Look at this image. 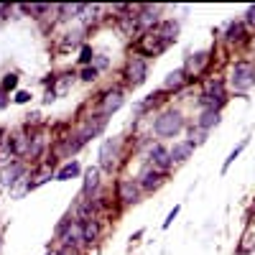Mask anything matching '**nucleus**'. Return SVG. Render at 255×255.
<instances>
[{
	"label": "nucleus",
	"instance_id": "nucleus-36",
	"mask_svg": "<svg viewBox=\"0 0 255 255\" xmlns=\"http://www.w3.org/2000/svg\"><path fill=\"white\" fill-rule=\"evenodd\" d=\"M46 255H59V253H46Z\"/></svg>",
	"mask_w": 255,
	"mask_h": 255
},
{
	"label": "nucleus",
	"instance_id": "nucleus-31",
	"mask_svg": "<svg viewBox=\"0 0 255 255\" xmlns=\"http://www.w3.org/2000/svg\"><path fill=\"white\" fill-rule=\"evenodd\" d=\"M82 79H84V82H92V79H97V69H95V67H87V69L82 72Z\"/></svg>",
	"mask_w": 255,
	"mask_h": 255
},
{
	"label": "nucleus",
	"instance_id": "nucleus-19",
	"mask_svg": "<svg viewBox=\"0 0 255 255\" xmlns=\"http://www.w3.org/2000/svg\"><path fill=\"white\" fill-rule=\"evenodd\" d=\"M26 174V166L23 163H13V166H5L3 171V184L5 186H13L15 181H20V176Z\"/></svg>",
	"mask_w": 255,
	"mask_h": 255
},
{
	"label": "nucleus",
	"instance_id": "nucleus-29",
	"mask_svg": "<svg viewBox=\"0 0 255 255\" xmlns=\"http://www.w3.org/2000/svg\"><path fill=\"white\" fill-rule=\"evenodd\" d=\"M179 212H181V207H174L171 212H168V217L163 220V230H168V227H171V222H174V220L179 217Z\"/></svg>",
	"mask_w": 255,
	"mask_h": 255
},
{
	"label": "nucleus",
	"instance_id": "nucleus-22",
	"mask_svg": "<svg viewBox=\"0 0 255 255\" xmlns=\"http://www.w3.org/2000/svg\"><path fill=\"white\" fill-rule=\"evenodd\" d=\"M97 238H100V225H97V220L82 222V240H84V243H95Z\"/></svg>",
	"mask_w": 255,
	"mask_h": 255
},
{
	"label": "nucleus",
	"instance_id": "nucleus-34",
	"mask_svg": "<svg viewBox=\"0 0 255 255\" xmlns=\"http://www.w3.org/2000/svg\"><path fill=\"white\" fill-rule=\"evenodd\" d=\"M28 100H31V95H28V92H18V95H15V102H18V105H26Z\"/></svg>",
	"mask_w": 255,
	"mask_h": 255
},
{
	"label": "nucleus",
	"instance_id": "nucleus-15",
	"mask_svg": "<svg viewBox=\"0 0 255 255\" xmlns=\"http://www.w3.org/2000/svg\"><path fill=\"white\" fill-rule=\"evenodd\" d=\"M125 105V97H123V92L120 90H113V92H108L102 97V105H100V110H102V115H113L115 110H120Z\"/></svg>",
	"mask_w": 255,
	"mask_h": 255
},
{
	"label": "nucleus",
	"instance_id": "nucleus-30",
	"mask_svg": "<svg viewBox=\"0 0 255 255\" xmlns=\"http://www.w3.org/2000/svg\"><path fill=\"white\" fill-rule=\"evenodd\" d=\"M59 10H61V13H67V15H69V13H72V15H77V13H82V10H84V5H61Z\"/></svg>",
	"mask_w": 255,
	"mask_h": 255
},
{
	"label": "nucleus",
	"instance_id": "nucleus-7",
	"mask_svg": "<svg viewBox=\"0 0 255 255\" xmlns=\"http://www.w3.org/2000/svg\"><path fill=\"white\" fill-rule=\"evenodd\" d=\"M125 77H128V82H130L133 87L143 84L145 77H148V64H145V59H143V56H130V59H128Z\"/></svg>",
	"mask_w": 255,
	"mask_h": 255
},
{
	"label": "nucleus",
	"instance_id": "nucleus-1",
	"mask_svg": "<svg viewBox=\"0 0 255 255\" xmlns=\"http://www.w3.org/2000/svg\"><path fill=\"white\" fill-rule=\"evenodd\" d=\"M176 33H179V23H176V20H161L156 28L145 31L140 36L138 49L145 56H158V54H163L176 41Z\"/></svg>",
	"mask_w": 255,
	"mask_h": 255
},
{
	"label": "nucleus",
	"instance_id": "nucleus-25",
	"mask_svg": "<svg viewBox=\"0 0 255 255\" xmlns=\"http://www.w3.org/2000/svg\"><path fill=\"white\" fill-rule=\"evenodd\" d=\"M15 84H18V77H15V74H8V77L3 79V84H0V108H5V92L13 90Z\"/></svg>",
	"mask_w": 255,
	"mask_h": 255
},
{
	"label": "nucleus",
	"instance_id": "nucleus-3",
	"mask_svg": "<svg viewBox=\"0 0 255 255\" xmlns=\"http://www.w3.org/2000/svg\"><path fill=\"white\" fill-rule=\"evenodd\" d=\"M184 125H186V120H184V115L179 110H166V113H161L156 118L153 130H156L158 138H174V135H179L184 130Z\"/></svg>",
	"mask_w": 255,
	"mask_h": 255
},
{
	"label": "nucleus",
	"instance_id": "nucleus-28",
	"mask_svg": "<svg viewBox=\"0 0 255 255\" xmlns=\"http://www.w3.org/2000/svg\"><path fill=\"white\" fill-rule=\"evenodd\" d=\"M20 10H23V13H33V15L38 18L41 13L49 10V5H20Z\"/></svg>",
	"mask_w": 255,
	"mask_h": 255
},
{
	"label": "nucleus",
	"instance_id": "nucleus-24",
	"mask_svg": "<svg viewBox=\"0 0 255 255\" xmlns=\"http://www.w3.org/2000/svg\"><path fill=\"white\" fill-rule=\"evenodd\" d=\"M245 145H248V138H245V140H240V143H238V145L230 151V156H227V158H225V163H222V174H227V168H230L232 163H235V158L245 151Z\"/></svg>",
	"mask_w": 255,
	"mask_h": 255
},
{
	"label": "nucleus",
	"instance_id": "nucleus-18",
	"mask_svg": "<svg viewBox=\"0 0 255 255\" xmlns=\"http://www.w3.org/2000/svg\"><path fill=\"white\" fill-rule=\"evenodd\" d=\"M100 186V168L92 166L84 171V186H82V194H92V191Z\"/></svg>",
	"mask_w": 255,
	"mask_h": 255
},
{
	"label": "nucleus",
	"instance_id": "nucleus-26",
	"mask_svg": "<svg viewBox=\"0 0 255 255\" xmlns=\"http://www.w3.org/2000/svg\"><path fill=\"white\" fill-rule=\"evenodd\" d=\"M189 140L191 143H194V145H199V143H204L207 140V130H202V128H197V130H194V128H189Z\"/></svg>",
	"mask_w": 255,
	"mask_h": 255
},
{
	"label": "nucleus",
	"instance_id": "nucleus-37",
	"mask_svg": "<svg viewBox=\"0 0 255 255\" xmlns=\"http://www.w3.org/2000/svg\"><path fill=\"white\" fill-rule=\"evenodd\" d=\"M0 245H3V238H0Z\"/></svg>",
	"mask_w": 255,
	"mask_h": 255
},
{
	"label": "nucleus",
	"instance_id": "nucleus-12",
	"mask_svg": "<svg viewBox=\"0 0 255 255\" xmlns=\"http://www.w3.org/2000/svg\"><path fill=\"white\" fill-rule=\"evenodd\" d=\"M138 194H140L138 179H120V181H118V197H120L125 204H135V202H138Z\"/></svg>",
	"mask_w": 255,
	"mask_h": 255
},
{
	"label": "nucleus",
	"instance_id": "nucleus-14",
	"mask_svg": "<svg viewBox=\"0 0 255 255\" xmlns=\"http://www.w3.org/2000/svg\"><path fill=\"white\" fill-rule=\"evenodd\" d=\"M194 151H197V145L191 143V140H179V143H174V148L168 151V153H171V163H184L186 158L194 156Z\"/></svg>",
	"mask_w": 255,
	"mask_h": 255
},
{
	"label": "nucleus",
	"instance_id": "nucleus-2",
	"mask_svg": "<svg viewBox=\"0 0 255 255\" xmlns=\"http://www.w3.org/2000/svg\"><path fill=\"white\" fill-rule=\"evenodd\" d=\"M202 108L204 110H222V105L227 102V90H225V79L220 77H209L202 84Z\"/></svg>",
	"mask_w": 255,
	"mask_h": 255
},
{
	"label": "nucleus",
	"instance_id": "nucleus-21",
	"mask_svg": "<svg viewBox=\"0 0 255 255\" xmlns=\"http://www.w3.org/2000/svg\"><path fill=\"white\" fill-rule=\"evenodd\" d=\"M77 176H79V163L77 161L64 163L59 171H56V181H69V179H77Z\"/></svg>",
	"mask_w": 255,
	"mask_h": 255
},
{
	"label": "nucleus",
	"instance_id": "nucleus-8",
	"mask_svg": "<svg viewBox=\"0 0 255 255\" xmlns=\"http://www.w3.org/2000/svg\"><path fill=\"white\" fill-rule=\"evenodd\" d=\"M118 148H120V140L118 138H108V140L100 145V168L113 171V168L118 166Z\"/></svg>",
	"mask_w": 255,
	"mask_h": 255
},
{
	"label": "nucleus",
	"instance_id": "nucleus-13",
	"mask_svg": "<svg viewBox=\"0 0 255 255\" xmlns=\"http://www.w3.org/2000/svg\"><path fill=\"white\" fill-rule=\"evenodd\" d=\"M148 158H151V166L158 168L161 174H166L168 168L174 166V163H171V153H168L163 145H153V148H151V153H148Z\"/></svg>",
	"mask_w": 255,
	"mask_h": 255
},
{
	"label": "nucleus",
	"instance_id": "nucleus-6",
	"mask_svg": "<svg viewBox=\"0 0 255 255\" xmlns=\"http://www.w3.org/2000/svg\"><path fill=\"white\" fill-rule=\"evenodd\" d=\"M105 125H108V115H90L87 120H84V125H82V130L77 133V138H79V143L84 145L90 138H97L102 130H105Z\"/></svg>",
	"mask_w": 255,
	"mask_h": 255
},
{
	"label": "nucleus",
	"instance_id": "nucleus-20",
	"mask_svg": "<svg viewBox=\"0 0 255 255\" xmlns=\"http://www.w3.org/2000/svg\"><path fill=\"white\" fill-rule=\"evenodd\" d=\"M10 140H13V151H15V156H28V153H31V143H33V138H28L26 133H18V135H13Z\"/></svg>",
	"mask_w": 255,
	"mask_h": 255
},
{
	"label": "nucleus",
	"instance_id": "nucleus-16",
	"mask_svg": "<svg viewBox=\"0 0 255 255\" xmlns=\"http://www.w3.org/2000/svg\"><path fill=\"white\" fill-rule=\"evenodd\" d=\"M186 72L184 69H174L171 74H168L166 79H163V84H161V92H179L184 84H186Z\"/></svg>",
	"mask_w": 255,
	"mask_h": 255
},
{
	"label": "nucleus",
	"instance_id": "nucleus-33",
	"mask_svg": "<svg viewBox=\"0 0 255 255\" xmlns=\"http://www.w3.org/2000/svg\"><path fill=\"white\" fill-rule=\"evenodd\" d=\"M56 253H59V255H79V250H77V248H69V245H64V248L56 250Z\"/></svg>",
	"mask_w": 255,
	"mask_h": 255
},
{
	"label": "nucleus",
	"instance_id": "nucleus-11",
	"mask_svg": "<svg viewBox=\"0 0 255 255\" xmlns=\"http://www.w3.org/2000/svg\"><path fill=\"white\" fill-rule=\"evenodd\" d=\"M163 179H166V174H161L158 168H153L151 163H148L143 171H140V176H138V184H140V189H145V191H153V189H158V186L163 184Z\"/></svg>",
	"mask_w": 255,
	"mask_h": 255
},
{
	"label": "nucleus",
	"instance_id": "nucleus-32",
	"mask_svg": "<svg viewBox=\"0 0 255 255\" xmlns=\"http://www.w3.org/2000/svg\"><path fill=\"white\" fill-rule=\"evenodd\" d=\"M92 59H95L92 49H90V46H84V49H82V64H90Z\"/></svg>",
	"mask_w": 255,
	"mask_h": 255
},
{
	"label": "nucleus",
	"instance_id": "nucleus-23",
	"mask_svg": "<svg viewBox=\"0 0 255 255\" xmlns=\"http://www.w3.org/2000/svg\"><path fill=\"white\" fill-rule=\"evenodd\" d=\"M72 82H74V74H61V77H59V82L51 87V95H54V97H61L64 92L69 90V84H72Z\"/></svg>",
	"mask_w": 255,
	"mask_h": 255
},
{
	"label": "nucleus",
	"instance_id": "nucleus-4",
	"mask_svg": "<svg viewBox=\"0 0 255 255\" xmlns=\"http://www.w3.org/2000/svg\"><path fill=\"white\" fill-rule=\"evenodd\" d=\"M230 84L235 87L238 92H248L255 87V67H253V61H235L232 64V69H230Z\"/></svg>",
	"mask_w": 255,
	"mask_h": 255
},
{
	"label": "nucleus",
	"instance_id": "nucleus-9",
	"mask_svg": "<svg viewBox=\"0 0 255 255\" xmlns=\"http://www.w3.org/2000/svg\"><path fill=\"white\" fill-rule=\"evenodd\" d=\"M59 240L69 248H77L79 243H84L82 240V222H72V220L61 222L59 225Z\"/></svg>",
	"mask_w": 255,
	"mask_h": 255
},
{
	"label": "nucleus",
	"instance_id": "nucleus-27",
	"mask_svg": "<svg viewBox=\"0 0 255 255\" xmlns=\"http://www.w3.org/2000/svg\"><path fill=\"white\" fill-rule=\"evenodd\" d=\"M243 23H245V28H248V31H255V5H250V8L245 10Z\"/></svg>",
	"mask_w": 255,
	"mask_h": 255
},
{
	"label": "nucleus",
	"instance_id": "nucleus-17",
	"mask_svg": "<svg viewBox=\"0 0 255 255\" xmlns=\"http://www.w3.org/2000/svg\"><path fill=\"white\" fill-rule=\"evenodd\" d=\"M220 120H222L220 110H202V115H199V120H197V128H202V130L209 133L212 128L220 125Z\"/></svg>",
	"mask_w": 255,
	"mask_h": 255
},
{
	"label": "nucleus",
	"instance_id": "nucleus-35",
	"mask_svg": "<svg viewBox=\"0 0 255 255\" xmlns=\"http://www.w3.org/2000/svg\"><path fill=\"white\" fill-rule=\"evenodd\" d=\"M105 67H108V59H105V56H97V59H95V69L100 72V69H105Z\"/></svg>",
	"mask_w": 255,
	"mask_h": 255
},
{
	"label": "nucleus",
	"instance_id": "nucleus-5",
	"mask_svg": "<svg viewBox=\"0 0 255 255\" xmlns=\"http://www.w3.org/2000/svg\"><path fill=\"white\" fill-rule=\"evenodd\" d=\"M212 64V51H194V54H189L186 56V64H184V72H186V77L191 79V77H199V74H204L207 72V67Z\"/></svg>",
	"mask_w": 255,
	"mask_h": 255
},
{
	"label": "nucleus",
	"instance_id": "nucleus-10",
	"mask_svg": "<svg viewBox=\"0 0 255 255\" xmlns=\"http://www.w3.org/2000/svg\"><path fill=\"white\" fill-rule=\"evenodd\" d=\"M248 33H250V31L245 28L243 20H230L227 28H225V44H230V46L245 44V41H248Z\"/></svg>",
	"mask_w": 255,
	"mask_h": 255
}]
</instances>
